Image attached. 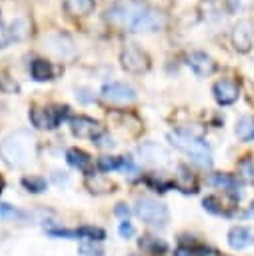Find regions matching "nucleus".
I'll list each match as a JSON object with an SVG mask.
<instances>
[{"label": "nucleus", "instance_id": "c9c22d12", "mask_svg": "<svg viewBox=\"0 0 254 256\" xmlns=\"http://www.w3.org/2000/svg\"><path fill=\"white\" fill-rule=\"evenodd\" d=\"M116 214H118V216H124V218H128L130 210H128V206H126V204H118V206H116Z\"/></svg>", "mask_w": 254, "mask_h": 256}, {"label": "nucleus", "instance_id": "1a4fd4ad", "mask_svg": "<svg viewBox=\"0 0 254 256\" xmlns=\"http://www.w3.org/2000/svg\"><path fill=\"white\" fill-rule=\"evenodd\" d=\"M44 46L50 54H54L56 58H72L76 54V46H74V40L68 36V34H62V32H54V34H48L44 38Z\"/></svg>", "mask_w": 254, "mask_h": 256}, {"label": "nucleus", "instance_id": "c756f323", "mask_svg": "<svg viewBox=\"0 0 254 256\" xmlns=\"http://www.w3.org/2000/svg\"><path fill=\"white\" fill-rule=\"evenodd\" d=\"M16 218H24V212L16 210L10 204H0V222L2 220H16Z\"/></svg>", "mask_w": 254, "mask_h": 256}, {"label": "nucleus", "instance_id": "2f4dec72", "mask_svg": "<svg viewBox=\"0 0 254 256\" xmlns=\"http://www.w3.org/2000/svg\"><path fill=\"white\" fill-rule=\"evenodd\" d=\"M118 232H120V236H122V238H132V236L136 234V228H134V226H132L128 220H124V222L120 224Z\"/></svg>", "mask_w": 254, "mask_h": 256}, {"label": "nucleus", "instance_id": "cd10ccee", "mask_svg": "<svg viewBox=\"0 0 254 256\" xmlns=\"http://www.w3.org/2000/svg\"><path fill=\"white\" fill-rule=\"evenodd\" d=\"M238 172H240L242 180H246V182H254V160H250V158H242V160L238 162Z\"/></svg>", "mask_w": 254, "mask_h": 256}, {"label": "nucleus", "instance_id": "aec40b11", "mask_svg": "<svg viewBox=\"0 0 254 256\" xmlns=\"http://www.w3.org/2000/svg\"><path fill=\"white\" fill-rule=\"evenodd\" d=\"M138 246H140L142 252L152 254V256H162L168 250V244L164 240H160V238H154V236H142L138 240Z\"/></svg>", "mask_w": 254, "mask_h": 256}, {"label": "nucleus", "instance_id": "9d476101", "mask_svg": "<svg viewBox=\"0 0 254 256\" xmlns=\"http://www.w3.org/2000/svg\"><path fill=\"white\" fill-rule=\"evenodd\" d=\"M102 98L108 104H130L136 100V90L126 82H110L102 88Z\"/></svg>", "mask_w": 254, "mask_h": 256}, {"label": "nucleus", "instance_id": "e433bc0d", "mask_svg": "<svg viewBox=\"0 0 254 256\" xmlns=\"http://www.w3.org/2000/svg\"><path fill=\"white\" fill-rule=\"evenodd\" d=\"M2 188H4V178L0 176V192H2Z\"/></svg>", "mask_w": 254, "mask_h": 256}, {"label": "nucleus", "instance_id": "7c9ffc66", "mask_svg": "<svg viewBox=\"0 0 254 256\" xmlns=\"http://www.w3.org/2000/svg\"><path fill=\"white\" fill-rule=\"evenodd\" d=\"M228 8L232 12H250L254 10V0H228Z\"/></svg>", "mask_w": 254, "mask_h": 256}, {"label": "nucleus", "instance_id": "7ed1b4c3", "mask_svg": "<svg viewBox=\"0 0 254 256\" xmlns=\"http://www.w3.org/2000/svg\"><path fill=\"white\" fill-rule=\"evenodd\" d=\"M150 6H146L140 0H124L116 6H112L110 10H106L104 18L110 26L116 28H124V30H134V26L140 22V18L144 16V12Z\"/></svg>", "mask_w": 254, "mask_h": 256}, {"label": "nucleus", "instance_id": "423d86ee", "mask_svg": "<svg viewBox=\"0 0 254 256\" xmlns=\"http://www.w3.org/2000/svg\"><path fill=\"white\" fill-rule=\"evenodd\" d=\"M120 62H122V68L130 74H144L150 68V56L136 44L124 46L120 54Z\"/></svg>", "mask_w": 254, "mask_h": 256}, {"label": "nucleus", "instance_id": "f03ea898", "mask_svg": "<svg viewBox=\"0 0 254 256\" xmlns=\"http://www.w3.org/2000/svg\"><path fill=\"white\" fill-rule=\"evenodd\" d=\"M168 140L174 148L182 150L184 154L190 156V160L200 166V168H210L212 166V154H210V148L208 144L196 136V134H190V132H184V130H176V132H170L168 134Z\"/></svg>", "mask_w": 254, "mask_h": 256}, {"label": "nucleus", "instance_id": "f704fd0d", "mask_svg": "<svg viewBox=\"0 0 254 256\" xmlns=\"http://www.w3.org/2000/svg\"><path fill=\"white\" fill-rule=\"evenodd\" d=\"M10 40H12V36H10V30H6V26L0 22V48H2V46H6Z\"/></svg>", "mask_w": 254, "mask_h": 256}, {"label": "nucleus", "instance_id": "f8f14e48", "mask_svg": "<svg viewBox=\"0 0 254 256\" xmlns=\"http://www.w3.org/2000/svg\"><path fill=\"white\" fill-rule=\"evenodd\" d=\"M212 94H214V100L220 104V106H230L238 100L240 96V86L236 80H230V78H222L218 80L214 86H212Z\"/></svg>", "mask_w": 254, "mask_h": 256}, {"label": "nucleus", "instance_id": "4468645a", "mask_svg": "<svg viewBox=\"0 0 254 256\" xmlns=\"http://www.w3.org/2000/svg\"><path fill=\"white\" fill-rule=\"evenodd\" d=\"M168 24L166 16L160 12V10H154V8H148L144 12V16L140 18V22L134 26L132 32H138V34H152V32H160L164 30Z\"/></svg>", "mask_w": 254, "mask_h": 256}, {"label": "nucleus", "instance_id": "5701e85b", "mask_svg": "<svg viewBox=\"0 0 254 256\" xmlns=\"http://www.w3.org/2000/svg\"><path fill=\"white\" fill-rule=\"evenodd\" d=\"M30 34H32V24H30L28 18L22 16V18L12 20V24H10V36H12V40H26Z\"/></svg>", "mask_w": 254, "mask_h": 256}, {"label": "nucleus", "instance_id": "f3484780", "mask_svg": "<svg viewBox=\"0 0 254 256\" xmlns=\"http://www.w3.org/2000/svg\"><path fill=\"white\" fill-rule=\"evenodd\" d=\"M254 242V232L248 226H234L228 232V244L232 250H244Z\"/></svg>", "mask_w": 254, "mask_h": 256}, {"label": "nucleus", "instance_id": "0eeeda50", "mask_svg": "<svg viewBox=\"0 0 254 256\" xmlns=\"http://www.w3.org/2000/svg\"><path fill=\"white\" fill-rule=\"evenodd\" d=\"M204 208L216 216H232L236 212V204H238V196H232L228 192H222V194H210L202 200Z\"/></svg>", "mask_w": 254, "mask_h": 256}, {"label": "nucleus", "instance_id": "4be33fe9", "mask_svg": "<svg viewBox=\"0 0 254 256\" xmlns=\"http://www.w3.org/2000/svg\"><path fill=\"white\" fill-rule=\"evenodd\" d=\"M64 10L72 16H86L94 10V0H64Z\"/></svg>", "mask_w": 254, "mask_h": 256}, {"label": "nucleus", "instance_id": "9b49d317", "mask_svg": "<svg viewBox=\"0 0 254 256\" xmlns=\"http://www.w3.org/2000/svg\"><path fill=\"white\" fill-rule=\"evenodd\" d=\"M138 156L146 164H152V166H168L172 162L170 160L172 158L170 152L164 146L156 144V142H144V144H140L138 146Z\"/></svg>", "mask_w": 254, "mask_h": 256}, {"label": "nucleus", "instance_id": "ddd939ff", "mask_svg": "<svg viewBox=\"0 0 254 256\" xmlns=\"http://www.w3.org/2000/svg\"><path fill=\"white\" fill-rule=\"evenodd\" d=\"M70 128H72V134L78 136V138H90V140H98L106 130L100 126V122L88 118V116H76L72 118L70 122Z\"/></svg>", "mask_w": 254, "mask_h": 256}, {"label": "nucleus", "instance_id": "f257e3e1", "mask_svg": "<svg viewBox=\"0 0 254 256\" xmlns=\"http://www.w3.org/2000/svg\"><path fill=\"white\" fill-rule=\"evenodd\" d=\"M38 154L36 138L30 130H16L0 142V160L10 168H24Z\"/></svg>", "mask_w": 254, "mask_h": 256}, {"label": "nucleus", "instance_id": "393cba45", "mask_svg": "<svg viewBox=\"0 0 254 256\" xmlns=\"http://www.w3.org/2000/svg\"><path fill=\"white\" fill-rule=\"evenodd\" d=\"M236 136L242 142H252L254 140V118L252 116H242L236 124Z\"/></svg>", "mask_w": 254, "mask_h": 256}, {"label": "nucleus", "instance_id": "dca6fc26", "mask_svg": "<svg viewBox=\"0 0 254 256\" xmlns=\"http://www.w3.org/2000/svg\"><path fill=\"white\" fill-rule=\"evenodd\" d=\"M172 182H174V186H176L180 192H184V194H196V192H198V180H196V176L190 172L188 166H178Z\"/></svg>", "mask_w": 254, "mask_h": 256}, {"label": "nucleus", "instance_id": "20e7f679", "mask_svg": "<svg viewBox=\"0 0 254 256\" xmlns=\"http://www.w3.org/2000/svg\"><path fill=\"white\" fill-rule=\"evenodd\" d=\"M136 214L140 216L142 222L156 226V228H164L168 224V218H170L166 204H162L160 200L150 198V196L136 200Z\"/></svg>", "mask_w": 254, "mask_h": 256}, {"label": "nucleus", "instance_id": "bb28decb", "mask_svg": "<svg viewBox=\"0 0 254 256\" xmlns=\"http://www.w3.org/2000/svg\"><path fill=\"white\" fill-rule=\"evenodd\" d=\"M22 184L28 192H34V194H40L46 190V180L40 176H26V178H22Z\"/></svg>", "mask_w": 254, "mask_h": 256}, {"label": "nucleus", "instance_id": "c85d7f7f", "mask_svg": "<svg viewBox=\"0 0 254 256\" xmlns=\"http://www.w3.org/2000/svg\"><path fill=\"white\" fill-rule=\"evenodd\" d=\"M78 252H80L82 256H104V248H102L100 244H94V242H84V244H80Z\"/></svg>", "mask_w": 254, "mask_h": 256}, {"label": "nucleus", "instance_id": "39448f33", "mask_svg": "<svg viewBox=\"0 0 254 256\" xmlns=\"http://www.w3.org/2000/svg\"><path fill=\"white\" fill-rule=\"evenodd\" d=\"M68 106H58V108H46V106H34L30 110V122L40 128V130H54L58 128L60 120H64L68 116Z\"/></svg>", "mask_w": 254, "mask_h": 256}, {"label": "nucleus", "instance_id": "6ab92c4d", "mask_svg": "<svg viewBox=\"0 0 254 256\" xmlns=\"http://www.w3.org/2000/svg\"><path fill=\"white\" fill-rule=\"evenodd\" d=\"M210 184H212V186H216V188H218V190H222V192H228V194H232V196H238V198H240V194H238L240 182H238V178H234L232 174L218 172V174H214V176L210 178Z\"/></svg>", "mask_w": 254, "mask_h": 256}, {"label": "nucleus", "instance_id": "72a5a7b5", "mask_svg": "<svg viewBox=\"0 0 254 256\" xmlns=\"http://www.w3.org/2000/svg\"><path fill=\"white\" fill-rule=\"evenodd\" d=\"M198 252H200V250H194V248H190V246H180V248L174 252V256H200Z\"/></svg>", "mask_w": 254, "mask_h": 256}, {"label": "nucleus", "instance_id": "a878e982", "mask_svg": "<svg viewBox=\"0 0 254 256\" xmlns=\"http://www.w3.org/2000/svg\"><path fill=\"white\" fill-rule=\"evenodd\" d=\"M76 234H78V238H88L90 242H102L106 238V232L98 226H82L76 230Z\"/></svg>", "mask_w": 254, "mask_h": 256}, {"label": "nucleus", "instance_id": "412c9836", "mask_svg": "<svg viewBox=\"0 0 254 256\" xmlns=\"http://www.w3.org/2000/svg\"><path fill=\"white\" fill-rule=\"evenodd\" d=\"M30 74H32V78H34L36 82H48V80L54 78V68H52L50 62L38 58V60H34V62L30 64Z\"/></svg>", "mask_w": 254, "mask_h": 256}, {"label": "nucleus", "instance_id": "473e14b6", "mask_svg": "<svg viewBox=\"0 0 254 256\" xmlns=\"http://www.w3.org/2000/svg\"><path fill=\"white\" fill-rule=\"evenodd\" d=\"M0 88L4 92H18V84L16 82H10L8 78H0Z\"/></svg>", "mask_w": 254, "mask_h": 256}, {"label": "nucleus", "instance_id": "b1692460", "mask_svg": "<svg viewBox=\"0 0 254 256\" xmlns=\"http://www.w3.org/2000/svg\"><path fill=\"white\" fill-rule=\"evenodd\" d=\"M86 186L92 194H106V192H112V188H114V184L110 180H106L104 176H98V174H94V176L90 174L86 178Z\"/></svg>", "mask_w": 254, "mask_h": 256}, {"label": "nucleus", "instance_id": "a211bd4d", "mask_svg": "<svg viewBox=\"0 0 254 256\" xmlns=\"http://www.w3.org/2000/svg\"><path fill=\"white\" fill-rule=\"evenodd\" d=\"M66 160H68V164L72 168H76L80 172L90 174V170H92V158H90V154L84 152V150H80V148H70L66 152Z\"/></svg>", "mask_w": 254, "mask_h": 256}, {"label": "nucleus", "instance_id": "6e6552de", "mask_svg": "<svg viewBox=\"0 0 254 256\" xmlns=\"http://www.w3.org/2000/svg\"><path fill=\"white\" fill-rule=\"evenodd\" d=\"M232 44L240 54H246L254 46V22L252 20H238L232 28Z\"/></svg>", "mask_w": 254, "mask_h": 256}, {"label": "nucleus", "instance_id": "2eb2a0df", "mask_svg": "<svg viewBox=\"0 0 254 256\" xmlns=\"http://www.w3.org/2000/svg\"><path fill=\"white\" fill-rule=\"evenodd\" d=\"M186 64L198 78H208L216 72V62L206 54V52H192L186 58Z\"/></svg>", "mask_w": 254, "mask_h": 256}]
</instances>
